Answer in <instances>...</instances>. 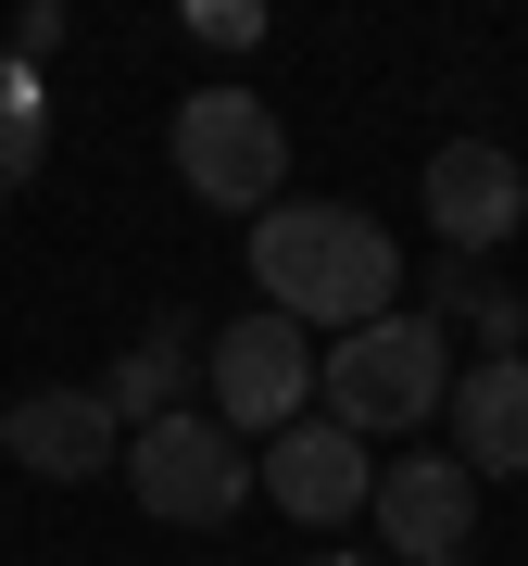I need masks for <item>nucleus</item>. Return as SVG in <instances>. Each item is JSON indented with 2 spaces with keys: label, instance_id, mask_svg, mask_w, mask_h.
<instances>
[{
  "label": "nucleus",
  "instance_id": "obj_8",
  "mask_svg": "<svg viewBox=\"0 0 528 566\" xmlns=\"http://www.w3.org/2000/svg\"><path fill=\"white\" fill-rule=\"evenodd\" d=\"M378 542L403 554V566H453L466 554V516H478V479L453 453H403V465H378Z\"/></svg>",
  "mask_w": 528,
  "mask_h": 566
},
{
  "label": "nucleus",
  "instance_id": "obj_4",
  "mask_svg": "<svg viewBox=\"0 0 528 566\" xmlns=\"http://www.w3.org/2000/svg\"><path fill=\"white\" fill-rule=\"evenodd\" d=\"M126 491H139L151 516H177V528H214V516L252 504V453H240V428L177 403V416L126 428Z\"/></svg>",
  "mask_w": 528,
  "mask_h": 566
},
{
  "label": "nucleus",
  "instance_id": "obj_12",
  "mask_svg": "<svg viewBox=\"0 0 528 566\" xmlns=\"http://www.w3.org/2000/svg\"><path fill=\"white\" fill-rule=\"evenodd\" d=\"M51 151V88L25 76V63H0V189H25Z\"/></svg>",
  "mask_w": 528,
  "mask_h": 566
},
{
  "label": "nucleus",
  "instance_id": "obj_15",
  "mask_svg": "<svg viewBox=\"0 0 528 566\" xmlns=\"http://www.w3.org/2000/svg\"><path fill=\"white\" fill-rule=\"evenodd\" d=\"M453 566H466V554H453Z\"/></svg>",
  "mask_w": 528,
  "mask_h": 566
},
{
  "label": "nucleus",
  "instance_id": "obj_3",
  "mask_svg": "<svg viewBox=\"0 0 528 566\" xmlns=\"http://www.w3.org/2000/svg\"><path fill=\"white\" fill-rule=\"evenodd\" d=\"M177 177H189V202L277 214V189H289V126L264 114L252 88H189V102H177Z\"/></svg>",
  "mask_w": 528,
  "mask_h": 566
},
{
  "label": "nucleus",
  "instance_id": "obj_2",
  "mask_svg": "<svg viewBox=\"0 0 528 566\" xmlns=\"http://www.w3.org/2000/svg\"><path fill=\"white\" fill-rule=\"evenodd\" d=\"M453 403V340L441 315H378L352 327V340L315 353V416H340L352 441H378V428H415Z\"/></svg>",
  "mask_w": 528,
  "mask_h": 566
},
{
  "label": "nucleus",
  "instance_id": "obj_14",
  "mask_svg": "<svg viewBox=\"0 0 528 566\" xmlns=\"http://www.w3.org/2000/svg\"><path fill=\"white\" fill-rule=\"evenodd\" d=\"M303 566H366V554H303Z\"/></svg>",
  "mask_w": 528,
  "mask_h": 566
},
{
  "label": "nucleus",
  "instance_id": "obj_10",
  "mask_svg": "<svg viewBox=\"0 0 528 566\" xmlns=\"http://www.w3.org/2000/svg\"><path fill=\"white\" fill-rule=\"evenodd\" d=\"M441 416H453V465L466 479H528V353H478Z\"/></svg>",
  "mask_w": 528,
  "mask_h": 566
},
{
  "label": "nucleus",
  "instance_id": "obj_11",
  "mask_svg": "<svg viewBox=\"0 0 528 566\" xmlns=\"http://www.w3.org/2000/svg\"><path fill=\"white\" fill-rule=\"evenodd\" d=\"M177 390H189V340H177V327H139L126 365L102 378V403H114L126 428H151V416H177Z\"/></svg>",
  "mask_w": 528,
  "mask_h": 566
},
{
  "label": "nucleus",
  "instance_id": "obj_13",
  "mask_svg": "<svg viewBox=\"0 0 528 566\" xmlns=\"http://www.w3.org/2000/svg\"><path fill=\"white\" fill-rule=\"evenodd\" d=\"M189 25H202L214 51H240V39H264V13H240V0H202V13H189Z\"/></svg>",
  "mask_w": 528,
  "mask_h": 566
},
{
  "label": "nucleus",
  "instance_id": "obj_9",
  "mask_svg": "<svg viewBox=\"0 0 528 566\" xmlns=\"http://www.w3.org/2000/svg\"><path fill=\"white\" fill-rule=\"evenodd\" d=\"M0 453H13L25 479H102V465L126 453V416L102 403V390H25V403L0 416Z\"/></svg>",
  "mask_w": 528,
  "mask_h": 566
},
{
  "label": "nucleus",
  "instance_id": "obj_7",
  "mask_svg": "<svg viewBox=\"0 0 528 566\" xmlns=\"http://www.w3.org/2000/svg\"><path fill=\"white\" fill-rule=\"evenodd\" d=\"M264 504H277V516H303V528H340V516H366V504H378V479H366V441H352L340 416H303V428H277V441H264Z\"/></svg>",
  "mask_w": 528,
  "mask_h": 566
},
{
  "label": "nucleus",
  "instance_id": "obj_1",
  "mask_svg": "<svg viewBox=\"0 0 528 566\" xmlns=\"http://www.w3.org/2000/svg\"><path fill=\"white\" fill-rule=\"evenodd\" d=\"M252 290H264V315H289L303 340L315 327L352 340V327L390 315L403 252H390V227L352 214V202H277V214H252Z\"/></svg>",
  "mask_w": 528,
  "mask_h": 566
},
{
  "label": "nucleus",
  "instance_id": "obj_6",
  "mask_svg": "<svg viewBox=\"0 0 528 566\" xmlns=\"http://www.w3.org/2000/svg\"><path fill=\"white\" fill-rule=\"evenodd\" d=\"M427 227L453 240V264L466 252H504L516 227H528V177H516V151L504 139H453V151H427Z\"/></svg>",
  "mask_w": 528,
  "mask_h": 566
},
{
  "label": "nucleus",
  "instance_id": "obj_5",
  "mask_svg": "<svg viewBox=\"0 0 528 566\" xmlns=\"http://www.w3.org/2000/svg\"><path fill=\"white\" fill-rule=\"evenodd\" d=\"M202 378H214V428H264V441H277V428H303L315 416V340L289 315H240V327H214V353H202Z\"/></svg>",
  "mask_w": 528,
  "mask_h": 566
}]
</instances>
